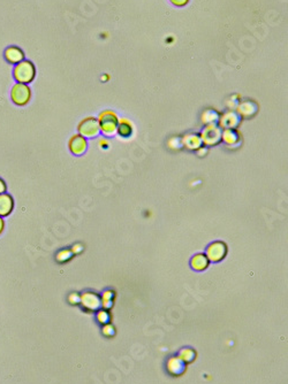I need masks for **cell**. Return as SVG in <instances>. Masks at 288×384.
<instances>
[{
  "label": "cell",
  "mask_w": 288,
  "mask_h": 384,
  "mask_svg": "<svg viewBox=\"0 0 288 384\" xmlns=\"http://www.w3.org/2000/svg\"><path fill=\"white\" fill-rule=\"evenodd\" d=\"M97 119H98L100 126V133H103L104 136H115L116 130H118L119 123V117L115 112H113L111 110H106L100 113Z\"/></svg>",
  "instance_id": "6da1fadb"
},
{
  "label": "cell",
  "mask_w": 288,
  "mask_h": 384,
  "mask_svg": "<svg viewBox=\"0 0 288 384\" xmlns=\"http://www.w3.org/2000/svg\"><path fill=\"white\" fill-rule=\"evenodd\" d=\"M13 76L18 83H31L36 76V67L29 60H23L18 65H15L14 70H13Z\"/></svg>",
  "instance_id": "7a4b0ae2"
},
{
  "label": "cell",
  "mask_w": 288,
  "mask_h": 384,
  "mask_svg": "<svg viewBox=\"0 0 288 384\" xmlns=\"http://www.w3.org/2000/svg\"><path fill=\"white\" fill-rule=\"evenodd\" d=\"M222 133L223 130L220 129L218 124H206L205 128H204L203 131L200 135L202 144H204V146L217 145V144H219L220 141H222Z\"/></svg>",
  "instance_id": "3957f363"
},
{
  "label": "cell",
  "mask_w": 288,
  "mask_h": 384,
  "mask_svg": "<svg viewBox=\"0 0 288 384\" xmlns=\"http://www.w3.org/2000/svg\"><path fill=\"white\" fill-rule=\"evenodd\" d=\"M79 135L85 138H95L100 134V126L98 119L93 116H89L83 119L78 126Z\"/></svg>",
  "instance_id": "277c9868"
},
{
  "label": "cell",
  "mask_w": 288,
  "mask_h": 384,
  "mask_svg": "<svg viewBox=\"0 0 288 384\" xmlns=\"http://www.w3.org/2000/svg\"><path fill=\"white\" fill-rule=\"evenodd\" d=\"M11 98L15 105L26 106L31 99V90H30L28 84H14L11 91Z\"/></svg>",
  "instance_id": "5b68a950"
},
{
  "label": "cell",
  "mask_w": 288,
  "mask_h": 384,
  "mask_svg": "<svg viewBox=\"0 0 288 384\" xmlns=\"http://www.w3.org/2000/svg\"><path fill=\"white\" fill-rule=\"evenodd\" d=\"M205 255L210 262L223 261L227 255V245L224 242H213L206 247Z\"/></svg>",
  "instance_id": "8992f818"
},
{
  "label": "cell",
  "mask_w": 288,
  "mask_h": 384,
  "mask_svg": "<svg viewBox=\"0 0 288 384\" xmlns=\"http://www.w3.org/2000/svg\"><path fill=\"white\" fill-rule=\"evenodd\" d=\"M218 121L220 129H236L240 124L241 117L236 112L229 110V112L224 113L222 116H219Z\"/></svg>",
  "instance_id": "52a82bcc"
},
{
  "label": "cell",
  "mask_w": 288,
  "mask_h": 384,
  "mask_svg": "<svg viewBox=\"0 0 288 384\" xmlns=\"http://www.w3.org/2000/svg\"><path fill=\"white\" fill-rule=\"evenodd\" d=\"M68 147L74 156H82L88 149V141L86 138L82 137L81 135H74V136L70 137L68 141Z\"/></svg>",
  "instance_id": "ba28073f"
},
{
  "label": "cell",
  "mask_w": 288,
  "mask_h": 384,
  "mask_svg": "<svg viewBox=\"0 0 288 384\" xmlns=\"http://www.w3.org/2000/svg\"><path fill=\"white\" fill-rule=\"evenodd\" d=\"M80 304L86 311H96L102 305V301L95 292H85L80 296Z\"/></svg>",
  "instance_id": "9c48e42d"
},
{
  "label": "cell",
  "mask_w": 288,
  "mask_h": 384,
  "mask_svg": "<svg viewBox=\"0 0 288 384\" xmlns=\"http://www.w3.org/2000/svg\"><path fill=\"white\" fill-rule=\"evenodd\" d=\"M259 110V105L253 100H242L239 104L236 109V113L239 114L240 117H244V119H248V117H251L253 115H255Z\"/></svg>",
  "instance_id": "30bf717a"
},
{
  "label": "cell",
  "mask_w": 288,
  "mask_h": 384,
  "mask_svg": "<svg viewBox=\"0 0 288 384\" xmlns=\"http://www.w3.org/2000/svg\"><path fill=\"white\" fill-rule=\"evenodd\" d=\"M222 140L229 147H237L241 144V134L237 129H224Z\"/></svg>",
  "instance_id": "8fae6325"
},
{
  "label": "cell",
  "mask_w": 288,
  "mask_h": 384,
  "mask_svg": "<svg viewBox=\"0 0 288 384\" xmlns=\"http://www.w3.org/2000/svg\"><path fill=\"white\" fill-rule=\"evenodd\" d=\"M4 56H5V60L8 63L18 65L19 62H21L25 60V52H23L18 46H9L5 50Z\"/></svg>",
  "instance_id": "7c38bea8"
},
{
  "label": "cell",
  "mask_w": 288,
  "mask_h": 384,
  "mask_svg": "<svg viewBox=\"0 0 288 384\" xmlns=\"http://www.w3.org/2000/svg\"><path fill=\"white\" fill-rule=\"evenodd\" d=\"M14 210V199L9 193L0 194V217L6 218Z\"/></svg>",
  "instance_id": "4fadbf2b"
},
{
  "label": "cell",
  "mask_w": 288,
  "mask_h": 384,
  "mask_svg": "<svg viewBox=\"0 0 288 384\" xmlns=\"http://www.w3.org/2000/svg\"><path fill=\"white\" fill-rule=\"evenodd\" d=\"M182 145L190 151H196L203 145L200 135L197 134H187L182 138Z\"/></svg>",
  "instance_id": "5bb4252c"
},
{
  "label": "cell",
  "mask_w": 288,
  "mask_h": 384,
  "mask_svg": "<svg viewBox=\"0 0 288 384\" xmlns=\"http://www.w3.org/2000/svg\"><path fill=\"white\" fill-rule=\"evenodd\" d=\"M190 266H192V268L194 269V271L203 272V271H205L207 267H209L210 261L205 255V253H197V254L194 255V257L192 258V260H190Z\"/></svg>",
  "instance_id": "9a60e30c"
},
{
  "label": "cell",
  "mask_w": 288,
  "mask_h": 384,
  "mask_svg": "<svg viewBox=\"0 0 288 384\" xmlns=\"http://www.w3.org/2000/svg\"><path fill=\"white\" fill-rule=\"evenodd\" d=\"M133 131H134L133 124H132V122H130L128 119L119 120L118 130H116V133H118L120 136L130 137L133 135Z\"/></svg>",
  "instance_id": "2e32d148"
},
{
  "label": "cell",
  "mask_w": 288,
  "mask_h": 384,
  "mask_svg": "<svg viewBox=\"0 0 288 384\" xmlns=\"http://www.w3.org/2000/svg\"><path fill=\"white\" fill-rule=\"evenodd\" d=\"M183 362L180 358H173L169 361V370L173 374H180L183 370Z\"/></svg>",
  "instance_id": "e0dca14e"
},
{
  "label": "cell",
  "mask_w": 288,
  "mask_h": 384,
  "mask_svg": "<svg viewBox=\"0 0 288 384\" xmlns=\"http://www.w3.org/2000/svg\"><path fill=\"white\" fill-rule=\"evenodd\" d=\"M219 119L218 113L214 112L212 110H206L202 115V121L205 124H212L216 123V121Z\"/></svg>",
  "instance_id": "ac0fdd59"
},
{
  "label": "cell",
  "mask_w": 288,
  "mask_h": 384,
  "mask_svg": "<svg viewBox=\"0 0 288 384\" xmlns=\"http://www.w3.org/2000/svg\"><path fill=\"white\" fill-rule=\"evenodd\" d=\"M73 257V252L72 250H62L60 251L58 254H57V260L59 262H66L72 259Z\"/></svg>",
  "instance_id": "d6986e66"
},
{
  "label": "cell",
  "mask_w": 288,
  "mask_h": 384,
  "mask_svg": "<svg viewBox=\"0 0 288 384\" xmlns=\"http://www.w3.org/2000/svg\"><path fill=\"white\" fill-rule=\"evenodd\" d=\"M113 296H115V294H113L112 291H106V292H104V295H103V302H102V304H103L104 307H110V306H111Z\"/></svg>",
  "instance_id": "ffe728a7"
},
{
  "label": "cell",
  "mask_w": 288,
  "mask_h": 384,
  "mask_svg": "<svg viewBox=\"0 0 288 384\" xmlns=\"http://www.w3.org/2000/svg\"><path fill=\"white\" fill-rule=\"evenodd\" d=\"M169 146L171 147V149H181V147L183 146L182 139L181 138H177V137L171 138L170 141H169Z\"/></svg>",
  "instance_id": "44dd1931"
},
{
  "label": "cell",
  "mask_w": 288,
  "mask_h": 384,
  "mask_svg": "<svg viewBox=\"0 0 288 384\" xmlns=\"http://www.w3.org/2000/svg\"><path fill=\"white\" fill-rule=\"evenodd\" d=\"M194 351H192L190 349H186L183 350V351L181 352V360H185V361H192V360L194 359Z\"/></svg>",
  "instance_id": "7402d4cb"
},
{
  "label": "cell",
  "mask_w": 288,
  "mask_h": 384,
  "mask_svg": "<svg viewBox=\"0 0 288 384\" xmlns=\"http://www.w3.org/2000/svg\"><path fill=\"white\" fill-rule=\"evenodd\" d=\"M97 319H98L99 322L106 323L107 321H109L110 315H109V313H107L106 311H99L98 314H97Z\"/></svg>",
  "instance_id": "603a6c76"
},
{
  "label": "cell",
  "mask_w": 288,
  "mask_h": 384,
  "mask_svg": "<svg viewBox=\"0 0 288 384\" xmlns=\"http://www.w3.org/2000/svg\"><path fill=\"white\" fill-rule=\"evenodd\" d=\"M68 301L72 305H76L80 304V296L78 294H72L68 297Z\"/></svg>",
  "instance_id": "cb8c5ba5"
},
{
  "label": "cell",
  "mask_w": 288,
  "mask_h": 384,
  "mask_svg": "<svg viewBox=\"0 0 288 384\" xmlns=\"http://www.w3.org/2000/svg\"><path fill=\"white\" fill-rule=\"evenodd\" d=\"M170 1L172 2L174 6H176V7H183V6L188 4L189 0H170Z\"/></svg>",
  "instance_id": "d4e9b609"
},
{
  "label": "cell",
  "mask_w": 288,
  "mask_h": 384,
  "mask_svg": "<svg viewBox=\"0 0 288 384\" xmlns=\"http://www.w3.org/2000/svg\"><path fill=\"white\" fill-rule=\"evenodd\" d=\"M98 144H99V146L102 147V149H107V147L110 146V141H109V139H107V138H105V137L100 138L99 141H98Z\"/></svg>",
  "instance_id": "484cf974"
},
{
  "label": "cell",
  "mask_w": 288,
  "mask_h": 384,
  "mask_svg": "<svg viewBox=\"0 0 288 384\" xmlns=\"http://www.w3.org/2000/svg\"><path fill=\"white\" fill-rule=\"evenodd\" d=\"M206 153H207V147L206 146H201L200 149L196 150V154H197V156H200V157L206 156Z\"/></svg>",
  "instance_id": "4316f807"
},
{
  "label": "cell",
  "mask_w": 288,
  "mask_h": 384,
  "mask_svg": "<svg viewBox=\"0 0 288 384\" xmlns=\"http://www.w3.org/2000/svg\"><path fill=\"white\" fill-rule=\"evenodd\" d=\"M6 191H7V185H6L5 181L2 180V178H0V194L5 193Z\"/></svg>",
  "instance_id": "83f0119b"
},
{
  "label": "cell",
  "mask_w": 288,
  "mask_h": 384,
  "mask_svg": "<svg viewBox=\"0 0 288 384\" xmlns=\"http://www.w3.org/2000/svg\"><path fill=\"white\" fill-rule=\"evenodd\" d=\"M4 229H5V221H4V219L0 217V235L2 234Z\"/></svg>",
  "instance_id": "f1b7e54d"
}]
</instances>
